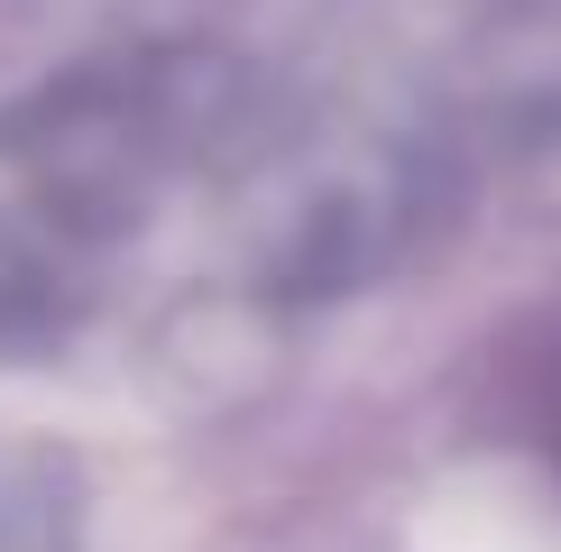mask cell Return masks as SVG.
<instances>
[{
    "label": "cell",
    "instance_id": "6da1fadb",
    "mask_svg": "<svg viewBox=\"0 0 561 552\" xmlns=\"http://www.w3.org/2000/svg\"><path fill=\"white\" fill-rule=\"evenodd\" d=\"M543 433H552V460H561V359H552V378H543Z\"/></svg>",
    "mask_w": 561,
    "mask_h": 552
}]
</instances>
